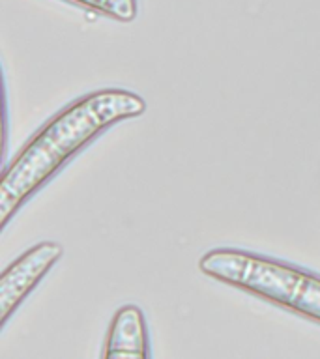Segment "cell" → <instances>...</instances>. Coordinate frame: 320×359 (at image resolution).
Wrapping results in <instances>:
<instances>
[{"label":"cell","instance_id":"cell-5","mask_svg":"<svg viewBox=\"0 0 320 359\" xmlns=\"http://www.w3.org/2000/svg\"><path fill=\"white\" fill-rule=\"evenodd\" d=\"M73 4L83 6L86 10L120 22H131L137 19L139 2L137 0H67Z\"/></svg>","mask_w":320,"mask_h":359},{"label":"cell","instance_id":"cell-4","mask_svg":"<svg viewBox=\"0 0 320 359\" xmlns=\"http://www.w3.org/2000/svg\"><path fill=\"white\" fill-rule=\"evenodd\" d=\"M148 355L150 339L145 313L137 305H124L111 320L103 346V358L146 359Z\"/></svg>","mask_w":320,"mask_h":359},{"label":"cell","instance_id":"cell-2","mask_svg":"<svg viewBox=\"0 0 320 359\" xmlns=\"http://www.w3.org/2000/svg\"><path fill=\"white\" fill-rule=\"evenodd\" d=\"M199 269L210 279L320 324V275L232 247L204 252Z\"/></svg>","mask_w":320,"mask_h":359},{"label":"cell","instance_id":"cell-1","mask_svg":"<svg viewBox=\"0 0 320 359\" xmlns=\"http://www.w3.org/2000/svg\"><path fill=\"white\" fill-rule=\"evenodd\" d=\"M145 112L146 101L126 88L95 90L56 112L6 165L0 180V226H8L10 219L92 140Z\"/></svg>","mask_w":320,"mask_h":359},{"label":"cell","instance_id":"cell-3","mask_svg":"<svg viewBox=\"0 0 320 359\" xmlns=\"http://www.w3.org/2000/svg\"><path fill=\"white\" fill-rule=\"evenodd\" d=\"M60 243L41 241L15 258L0 275V327L4 330L10 316L17 311L39 280L62 258Z\"/></svg>","mask_w":320,"mask_h":359}]
</instances>
